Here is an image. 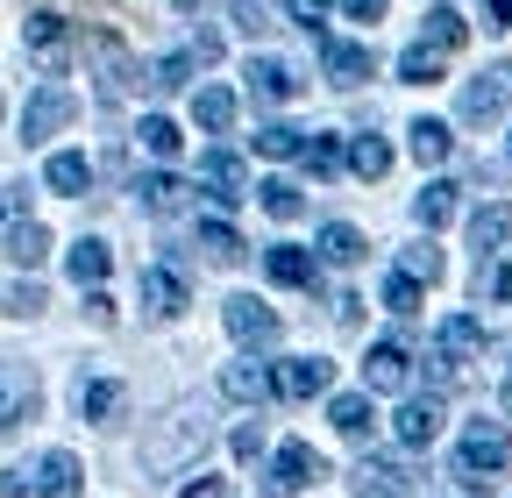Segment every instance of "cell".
Segmentation results:
<instances>
[{
    "label": "cell",
    "instance_id": "1",
    "mask_svg": "<svg viewBox=\"0 0 512 498\" xmlns=\"http://www.w3.org/2000/svg\"><path fill=\"white\" fill-rule=\"evenodd\" d=\"M505 470H512V434H505L498 420H470V427H463V449H456V477H463L470 491H491Z\"/></svg>",
    "mask_w": 512,
    "mask_h": 498
},
{
    "label": "cell",
    "instance_id": "2",
    "mask_svg": "<svg viewBox=\"0 0 512 498\" xmlns=\"http://www.w3.org/2000/svg\"><path fill=\"white\" fill-rule=\"evenodd\" d=\"M207 434H214L207 406H178V413H171V427H164L157 442H150V470H171V463H185L192 449L207 442Z\"/></svg>",
    "mask_w": 512,
    "mask_h": 498
},
{
    "label": "cell",
    "instance_id": "3",
    "mask_svg": "<svg viewBox=\"0 0 512 498\" xmlns=\"http://www.w3.org/2000/svg\"><path fill=\"white\" fill-rule=\"evenodd\" d=\"M221 321H228V335H235V342H249V349H271V342L285 335V321L271 314L264 299H249V292L221 299Z\"/></svg>",
    "mask_w": 512,
    "mask_h": 498
},
{
    "label": "cell",
    "instance_id": "4",
    "mask_svg": "<svg viewBox=\"0 0 512 498\" xmlns=\"http://www.w3.org/2000/svg\"><path fill=\"white\" fill-rule=\"evenodd\" d=\"M86 50H93V65H100V86H107V100H128V93H143V86H150V72H143V65H136V57H128L114 36H93Z\"/></svg>",
    "mask_w": 512,
    "mask_h": 498
},
{
    "label": "cell",
    "instance_id": "5",
    "mask_svg": "<svg viewBox=\"0 0 512 498\" xmlns=\"http://www.w3.org/2000/svg\"><path fill=\"white\" fill-rule=\"evenodd\" d=\"M512 100V65H484L470 86H463V121H477V129H484V121H498V107Z\"/></svg>",
    "mask_w": 512,
    "mask_h": 498
},
{
    "label": "cell",
    "instance_id": "6",
    "mask_svg": "<svg viewBox=\"0 0 512 498\" xmlns=\"http://www.w3.org/2000/svg\"><path fill=\"white\" fill-rule=\"evenodd\" d=\"M313 477H320V456H313L306 442H285V449L271 456V477H264V491H271V498H299Z\"/></svg>",
    "mask_w": 512,
    "mask_h": 498
},
{
    "label": "cell",
    "instance_id": "7",
    "mask_svg": "<svg viewBox=\"0 0 512 498\" xmlns=\"http://www.w3.org/2000/svg\"><path fill=\"white\" fill-rule=\"evenodd\" d=\"M72 114H79V100L64 93V86H36V93H29V114H22V136L43 143V136H57Z\"/></svg>",
    "mask_w": 512,
    "mask_h": 498
},
{
    "label": "cell",
    "instance_id": "8",
    "mask_svg": "<svg viewBox=\"0 0 512 498\" xmlns=\"http://www.w3.org/2000/svg\"><path fill=\"white\" fill-rule=\"evenodd\" d=\"M413 463H384V456H370V463H356V498H413Z\"/></svg>",
    "mask_w": 512,
    "mask_h": 498
},
{
    "label": "cell",
    "instance_id": "9",
    "mask_svg": "<svg viewBox=\"0 0 512 498\" xmlns=\"http://www.w3.org/2000/svg\"><path fill=\"white\" fill-rule=\"evenodd\" d=\"M36 370H22V363H8V370H0V434H8V427H22L29 413H36Z\"/></svg>",
    "mask_w": 512,
    "mask_h": 498
},
{
    "label": "cell",
    "instance_id": "10",
    "mask_svg": "<svg viewBox=\"0 0 512 498\" xmlns=\"http://www.w3.org/2000/svg\"><path fill=\"white\" fill-rule=\"evenodd\" d=\"M79 491H86V470H79L72 449L36 456V498H79Z\"/></svg>",
    "mask_w": 512,
    "mask_h": 498
},
{
    "label": "cell",
    "instance_id": "11",
    "mask_svg": "<svg viewBox=\"0 0 512 498\" xmlns=\"http://www.w3.org/2000/svg\"><path fill=\"white\" fill-rule=\"evenodd\" d=\"M320 65H328L335 86H363V79H377V57H370L363 43H335V36H320Z\"/></svg>",
    "mask_w": 512,
    "mask_h": 498
},
{
    "label": "cell",
    "instance_id": "12",
    "mask_svg": "<svg viewBox=\"0 0 512 498\" xmlns=\"http://www.w3.org/2000/svg\"><path fill=\"white\" fill-rule=\"evenodd\" d=\"M328 370L335 363H320V356H292V363L271 370V385H278V399H320L328 392Z\"/></svg>",
    "mask_w": 512,
    "mask_h": 498
},
{
    "label": "cell",
    "instance_id": "13",
    "mask_svg": "<svg viewBox=\"0 0 512 498\" xmlns=\"http://www.w3.org/2000/svg\"><path fill=\"white\" fill-rule=\"evenodd\" d=\"M242 79H249V100H256V107H278V100L299 93V79L278 65V57H249V72H242Z\"/></svg>",
    "mask_w": 512,
    "mask_h": 498
},
{
    "label": "cell",
    "instance_id": "14",
    "mask_svg": "<svg viewBox=\"0 0 512 498\" xmlns=\"http://www.w3.org/2000/svg\"><path fill=\"white\" fill-rule=\"evenodd\" d=\"M0 249H8L22 271H36V264L50 257V228H43V221H29V214H15V221H8V235H0Z\"/></svg>",
    "mask_w": 512,
    "mask_h": 498
},
{
    "label": "cell",
    "instance_id": "15",
    "mask_svg": "<svg viewBox=\"0 0 512 498\" xmlns=\"http://www.w3.org/2000/svg\"><path fill=\"white\" fill-rule=\"evenodd\" d=\"M363 378H370V392H406L413 363H406V349H399V342H377V349L363 356Z\"/></svg>",
    "mask_w": 512,
    "mask_h": 498
},
{
    "label": "cell",
    "instance_id": "16",
    "mask_svg": "<svg viewBox=\"0 0 512 498\" xmlns=\"http://www.w3.org/2000/svg\"><path fill=\"white\" fill-rule=\"evenodd\" d=\"M278 385H271V363H228L221 370V399H235V406H256V399H271Z\"/></svg>",
    "mask_w": 512,
    "mask_h": 498
},
{
    "label": "cell",
    "instance_id": "17",
    "mask_svg": "<svg viewBox=\"0 0 512 498\" xmlns=\"http://www.w3.org/2000/svg\"><path fill=\"white\" fill-rule=\"evenodd\" d=\"M434 349H441V356H484V349H491V335H484V321H477V314H448V321H441V335H434Z\"/></svg>",
    "mask_w": 512,
    "mask_h": 498
},
{
    "label": "cell",
    "instance_id": "18",
    "mask_svg": "<svg viewBox=\"0 0 512 498\" xmlns=\"http://www.w3.org/2000/svg\"><path fill=\"white\" fill-rule=\"evenodd\" d=\"M264 271H271V285H313V249H292V242H271L264 249Z\"/></svg>",
    "mask_w": 512,
    "mask_h": 498
},
{
    "label": "cell",
    "instance_id": "19",
    "mask_svg": "<svg viewBox=\"0 0 512 498\" xmlns=\"http://www.w3.org/2000/svg\"><path fill=\"white\" fill-rule=\"evenodd\" d=\"M43 185H50V193H64V200H79L86 185H93V164H86L79 150H57V157L43 164Z\"/></svg>",
    "mask_w": 512,
    "mask_h": 498
},
{
    "label": "cell",
    "instance_id": "20",
    "mask_svg": "<svg viewBox=\"0 0 512 498\" xmlns=\"http://www.w3.org/2000/svg\"><path fill=\"white\" fill-rule=\"evenodd\" d=\"M143 306H150V314H164V321L185 314V278L164 271V264H150V271H143Z\"/></svg>",
    "mask_w": 512,
    "mask_h": 498
},
{
    "label": "cell",
    "instance_id": "21",
    "mask_svg": "<svg viewBox=\"0 0 512 498\" xmlns=\"http://www.w3.org/2000/svg\"><path fill=\"white\" fill-rule=\"evenodd\" d=\"M392 434H399V442H406V449H427V442H434V434H441V413H434L427 399H406V406L392 413Z\"/></svg>",
    "mask_w": 512,
    "mask_h": 498
},
{
    "label": "cell",
    "instance_id": "22",
    "mask_svg": "<svg viewBox=\"0 0 512 498\" xmlns=\"http://www.w3.org/2000/svg\"><path fill=\"white\" fill-rule=\"evenodd\" d=\"M512 242V200H491L470 214V249H505Z\"/></svg>",
    "mask_w": 512,
    "mask_h": 498
},
{
    "label": "cell",
    "instance_id": "23",
    "mask_svg": "<svg viewBox=\"0 0 512 498\" xmlns=\"http://www.w3.org/2000/svg\"><path fill=\"white\" fill-rule=\"evenodd\" d=\"M200 185H207L214 200H235V193H242V164H235V150H207V157H200Z\"/></svg>",
    "mask_w": 512,
    "mask_h": 498
},
{
    "label": "cell",
    "instance_id": "24",
    "mask_svg": "<svg viewBox=\"0 0 512 498\" xmlns=\"http://www.w3.org/2000/svg\"><path fill=\"white\" fill-rule=\"evenodd\" d=\"M413 221H420V228H448V221H456V185H448V178L420 185V200H413Z\"/></svg>",
    "mask_w": 512,
    "mask_h": 498
},
{
    "label": "cell",
    "instance_id": "25",
    "mask_svg": "<svg viewBox=\"0 0 512 498\" xmlns=\"http://www.w3.org/2000/svg\"><path fill=\"white\" fill-rule=\"evenodd\" d=\"M200 249H207V257H214V264H221V271H235V264H242V257H249V249H242V235H235V228H228V221H214V214H207V221H200Z\"/></svg>",
    "mask_w": 512,
    "mask_h": 498
},
{
    "label": "cell",
    "instance_id": "26",
    "mask_svg": "<svg viewBox=\"0 0 512 498\" xmlns=\"http://www.w3.org/2000/svg\"><path fill=\"white\" fill-rule=\"evenodd\" d=\"M107 271H114V249H107L100 235L72 242V278H79V285H107Z\"/></svg>",
    "mask_w": 512,
    "mask_h": 498
},
{
    "label": "cell",
    "instance_id": "27",
    "mask_svg": "<svg viewBox=\"0 0 512 498\" xmlns=\"http://www.w3.org/2000/svg\"><path fill=\"white\" fill-rule=\"evenodd\" d=\"M349 171H356L363 185H377L384 171H392V143H384V136H356V143H349Z\"/></svg>",
    "mask_w": 512,
    "mask_h": 498
},
{
    "label": "cell",
    "instance_id": "28",
    "mask_svg": "<svg viewBox=\"0 0 512 498\" xmlns=\"http://www.w3.org/2000/svg\"><path fill=\"white\" fill-rule=\"evenodd\" d=\"M256 207H264L271 221H299V214H306V193H299V185H285V178H264V185H256Z\"/></svg>",
    "mask_w": 512,
    "mask_h": 498
},
{
    "label": "cell",
    "instance_id": "29",
    "mask_svg": "<svg viewBox=\"0 0 512 498\" xmlns=\"http://www.w3.org/2000/svg\"><path fill=\"white\" fill-rule=\"evenodd\" d=\"M22 43H29L36 57H57L64 43H72V29H64V15H50V8H36V15H29V29H22Z\"/></svg>",
    "mask_w": 512,
    "mask_h": 498
},
{
    "label": "cell",
    "instance_id": "30",
    "mask_svg": "<svg viewBox=\"0 0 512 498\" xmlns=\"http://www.w3.org/2000/svg\"><path fill=\"white\" fill-rule=\"evenodd\" d=\"M192 121L221 136L228 121H235V93H228V86H200V93H192Z\"/></svg>",
    "mask_w": 512,
    "mask_h": 498
},
{
    "label": "cell",
    "instance_id": "31",
    "mask_svg": "<svg viewBox=\"0 0 512 498\" xmlns=\"http://www.w3.org/2000/svg\"><path fill=\"white\" fill-rule=\"evenodd\" d=\"M441 65H448V50H441V43H413V50L399 57V79H406V86H434Z\"/></svg>",
    "mask_w": 512,
    "mask_h": 498
},
{
    "label": "cell",
    "instance_id": "32",
    "mask_svg": "<svg viewBox=\"0 0 512 498\" xmlns=\"http://www.w3.org/2000/svg\"><path fill=\"white\" fill-rule=\"evenodd\" d=\"M320 257H328V264H363V235L349 228V221H328V228H320Z\"/></svg>",
    "mask_w": 512,
    "mask_h": 498
},
{
    "label": "cell",
    "instance_id": "33",
    "mask_svg": "<svg viewBox=\"0 0 512 498\" xmlns=\"http://www.w3.org/2000/svg\"><path fill=\"white\" fill-rule=\"evenodd\" d=\"M328 420H335V427L349 434V442H363V434H370V420H377V413H370V399H356V392H342V399H328Z\"/></svg>",
    "mask_w": 512,
    "mask_h": 498
},
{
    "label": "cell",
    "instance_id": "34",
    "mask_svg": "<svg viewBox=\"0 0 512 498\" xmlns=\"http://www.w3.org/2000/svg\"><path fill=\"white\" fill-rule=\"evenodd\" d=\"M136 193H143V207H150V214H178V207H185V185H178L171 171H150Z\"/></svg>",
    "mask_w": 512,
    "mask_h": 498
},
{
    "label": "cell",
    "instance_id": "35",
    "mask_svg": "<svg viewBox=\"0 0 512 498\" xmlns=\"http://www.w3.org/2000/svg\"><path fill=\"white\" fill-rule=\"evenodd\" d=\"M79 413H86L93 427H100V420H114V413H121V385H114V378H93V385L79 392Z\"/></svg>",
    "mask_w": 512,
    "mask_h": 498
},
{
    "label": "cell",
    "instance_id": "36",
    "mask_svg": "<svg viewBox=\"0 0 512 498\" xmlns=\"http://www.w3.org/2000/svg\"><path fill=\"white\" fill-rule=\"evenodd\" d=\"M299 164H306L313 178H335V171H342V143H335V136H306V143H299Z\"/></svg>",
    "mask_w": 512,
    "mask_h": 498
},
{
    "label": "cell",
    "instance_id": "37",
    "mask_svg": "<svg viewBox=\"0 0 512 498\" xmlns=\"http://www.w3.org/2000/svg\"><path fill=\"white\" fill-rule=\"evenodd\" d=\"M299 129H292V121H264V129H256V157H299Z\"/></svg>",
    "mask_w": 512,
    "mask_h": 498
},
{
    "label": "cell",
    "instance_id": "38",
    "mask_svg": "<svg viewBox=\"0 0 512 498\" xmlns=\"http://www.w3.org/2000/svg\"><path fill=\"white\" fill-rule=\"evenodd\" d=\"M463 36H470V22H463L456 8H434V15H427V43H441L448 57H456V50H463Z\"/></svg>",
    "mask_w": 512,
    "mask_h": 498
},
{
    "label": "cell",
    "instance_id": "39",
    "mask_svg": "<svg viewBox=\"0 0 512 498\" xmlns=\"http://www.w3.org/2000/svg\"><path fill=\"white\" fill-rule=\"evenodd\" d=\"M448 150H456V136H448L441 121H413V157H420V164H441Z\"/></svg>",
    "mask_w": 512,
    "mask_h": 498
},
{
    "label": "cell",
    "instance_id": "40",
    "mask_svg": "<svg viewBox=\"0 0 512 498\" xmlns=\"http://www.w3.org/2000/svg\"><path fill=\"white\" fill-rule=\"evenodd\" d=\"M384 306H392V314H399V321H413V314H420V278H406V271H392V278H384Z\"/></svg>",
    "mask_w": 512,
    "mask_h": 498
},
{
    "label": "cell",
    "instance_id": "41",
    "mask_svg": "<svg viewBox=\"0 0 512 498\" xmlns=\"http://www.w3.org/2000/svg\"><path fill=\"white\" fill-rule=\"evenodd\" d=\"M192 86V57H157L150 65V93H185Z\"/></svg>",
    "mask_w": 512,
    "mask_h": 498
},
{
    "label": "cell",
    "instance_id": "42",
    "mask_svg": "<svg viewBox=\"0 0 512 498\" xmlns=\"http://www.w3.org/2000/svg\"><path fill=\"white\" fill-rule=\"evenodd\" d=\"M136 143L150 150V157H178V121H164V114H150L143 129H136Z\"/></svg>",
    "mask_w": 512,
    "mask_h": 498
},
{
    "label": "cell",
    "instance_id": "43",
    "mask_svg": "<svg viewBox=\"0 0 512 498\" xmlns=\"http://www.w3.org/2000/svg\"><path fill=\"white\" fill-rule=\"evenodd\" d=\"M399 271H406V278H441V249H434V242H413Z\"/></svg>",
    "mask_w": 512,
    "mask_h": 498
},
{
    "label": "cell",
    "instance_id": "44",
    "mask_svg": "<svg viewBox=\"0 0 512 498\" xmlns=\"http://www.w3.org/2000/svg\"><path fill=\"white\" fill-rule=\"evenodd\" d=\"M235 29H242V36H264V29H271L264 0H235Z\"/></svg>",
    "mask_w": 512,
    "mask_h": 498
},
{
    "label": "cell",
    "instance_id": "45",
    "mask_svg": "<svg viewBox=\"0 0 512 498\" xmlns=\"http://www.w3.org/2000/svg\"><path fill=\"white\" fill-rule=\"evenodd\" d=\"M285 15H292L299 29H313V22H328V0H285Z\"/></svg>",
    "mask_w": 512,
    "mask_h": 498
},
{
    "label": "cell",
    "instance_id": "46",
    "mask_svg": "<svg viewBox=\"0 0 512 498\" xmlns=\"http://www.w3.org/2000/svg\"><path fill=\"white\" fill-rule=\"evenodd\" d=\"M0 491H8V498H29V491H36V463H15L8 477H0Z\"/></svg>",
    "mask_w": 512,
    "mask_h": 498
},
{
    "label": "cell",
    "instance_id": "47",
    "mask_svg": "<svg viewBox=\"0 0 512 498\" xmlns=\"http://www.w3.org/2000/svg\"><path fill=\"white\" fill-rule=\"evenodd\" d=\"M8 314H43V285H15L8 292Z\"/></svg>",
    "mask_w": 512,
    "mask_h": 498
},
{
    "label": "cell",
    "instance_id": "48",
    "mask_svg": "<svg viewBox=\"0 0 512 498\" xmlns=\"http://www.w3.org/2000/svg\"><path fill=\"white\" fill-rule=\"evenodd\" d=\"M235 456H242V463L264 456V427H235Z\"/></svg>",
    "mask_w": 512,
    "mask_h": 498
},
{
    "label": "cell",
    "instance_id": "49",
    "mask_svg": "<svg viewBox=\"0 0 512 498\" xmlns=\"http://www.w3.org/2000/svg\"><path fill=\"white\" fill-rule=\"evenodd\" d=\"M185 498H228V477H192Z\"/></svg>",
    "mask_w": 512,
    "mask_h": 498
},
{
    "label": "cell",
    "instance_id": "50",
    "mask_svg": "<svg viewBox=\"0 0 512 498\" xmlns=\"http://www.w3.org/2000/svg\"><path fill=\"white\" fill-rule=\"evenodd\" d=\"M335 314H342V328H363V299H356V292H342V299H335Z\"/></svg>",
    "mask_w": 512,
    "mask_h": 498
},
{
    "label": "cell",
    "instance_id": "51",
    "mask_svg": "<svg viewBox=\"0 0 512 498\" xmlns=\"http://www.w3.org/2000/svg\"><path fill=\"white\" fill-rule=\"evenodd\" d=\"M484 29H512V0H484Z\"/></svg>",
    "mask_w": 512,
    "mask_h": 498
},
{
    "label": "cell",
    "instance_id": "52",
    "mask_svg": "<svg viewBox=\"0 0 512 498\" xmlns=\"http://www.w3.org/2000/svg\"><path fill=\"white\" fill-rule=\"evenodd\" d=\"M342 15H356V22H377V15H384V0H342Z\"/></svg>",
    "mask_w": 512,
    "mask_h": 498
},
{
    "label": "cell",
    "instance_id": "53",
    "mask_svg": "<svg viewBox=\"0 0 512 498\" xmlns=\"http://www.w3.org/2000/svg\"><path fill=\"white\" fill-rule=\"evenodd\" d=\"M505 406H512V370H505Z\"/></svg>",
    "mask_w": 512,
    "mask_h": 498
},
{
    "label": "cell",
    "instance_id": "54",
    "mask_svg": "<svg viewBox=\"0 0 512 498\" xmlns=\"http://www.w3.org/2000/svg\"><path fill=\"white\" fill-rule=\"evenodd\" d=\"M178 8H200V0H178Z\"/></svg>",
    "mask_w": 512,
    "mask_h": 498
},
{
    "label": "cell",
    "instance_id": "55",
    "mask_svg": "<svg viewBox=\"0 0 512 498\" xmlns=\"http://www.w3.org/2000/svg\"><path fill=\"white\" fill-rule=\"evenodd\" d=\"M0 235H8V228H0Z\"/></svg>",
    "mask_w": 512,
    "mask_h": 498
}]
</instances>
